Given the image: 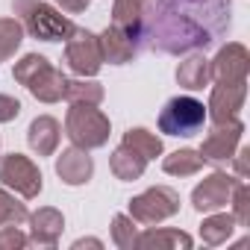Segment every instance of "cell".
I'll return each mask as SVG.
<instances>
[{
	"label": "cell",
	"instance_id": "obj_21",
	"mask_svg": "<svg viewBox=\"0 0 250 250\" xmlns=\"http://www.w3.org/2000/svg\"><path fill=\"white\" fill-rule=\"evenodd\" d=\"M177 85L186 88V91H200L212 83L209 77V59L200 53V50H191L180 65H177Z\"/></svg>",
	"mask_w": 250,
	"mask_h": 250
},
{
	"label": "cell",
	"instance_id": "obj_10",
	"mask_svg": "<svg viewBox=\"0 0 250 250\" xmlns=\"http://www.w3.org/2000/svg\"><path fill=\"white\" fill-rule=\"evenodd\" d=\"M238 186V177L227 174V171H215L209 177H203L194 191H191V206L203 215V212H215V209H224L232 197V188Z\"/></svg>",
	"mask_w": 250,
	"mask_h": 250
},
{
	"label": "cell",
	"instance_id": "obj_28",
	"mask_svg": "<svg viewBox=\"0 0 250 250\" xmlns=\"http://www.w3.org/2000/svg\"><path fill=\"white\" fill-rule=\"evenodd\" d=\"M112 241L121 247V250H136V241H139V221H133L130 215L118 212L112 218Z\"/></svg>",
	"mask_w": 250,
	"mask_h": 250
},
{
	"label": "cell",
	"instance_id": "obj_9",
	"mask_svg": "<svg viewBox=\"0 0 250 250\" xmlns=\"http://www.w3.org/2000/svg\"><path fill=\"white\" fill-rule=\"evenodd\" d=\"M241 136H244V124L238 118L232 121H224V124H215V127L206 133L203 145H200V156L206 165H215V168H224L232 153L238 150L241 145Z\"/></svg>",
	"mask_w": 250,
	"mask_h": 250
},
{
	"label": "cell",
	"instance_id": "obj_3",
	"mask_svg": "<svg viewBox=\"0 0 250 250\" xmlns=\"http://www.w3.org/2000/svg\"><path fill=\"white\" fill-rule=\"evenodd\" d=\"M112 124L109 118L88 103H71L68 115H65V136L71 139V145L83 147V150H97L109 142Z\"/></svg>",
	"mask_w": 250,
	"mask_h": 250
},
{
	"label": "cell",
	"instance_id": "obj_26",
	"mask_svg": "<svg viewBox=\"0 0 250 250\" xmlns=\"http://www.w3.org/2000/svg\"><path fill=\"white\" fill-rule=\"evenodd\" d=\"M21 42H24V24L18 18H0V62L12 59Z\"/></svg>",
	"mask_w": 250,
	"mask_h": 250
},
{
	"label": "cell",
	"instance_id": "obj_19",
	"mask_svg": "<svg viewBox=\"0 0 250 250\" xmlns=\"http://www.w3.org/2000/svg\"><path fill=\"white\" fill-rule=\"evenodd\" d=\"M109 168H112L115 180H121V183H133V180H142V177H145L147 159H145L139 150H133L130 145L121 142V145L112 150V156H109Z\"/></svg>",
	"mask_w": 250,
	"mask_h": 250
},
{
	"label": "cell",
	"instance_id": "obj_12",
	"mask_svg": "<svg viewBox=\"0 0 250 250\" xmlns=\"http://www.w3.org/2000/svg\"><path fill=\"white\" fill-rule=\"evenodd\" d=\"M244 97H247V80H241V83H215V88L209 94V103H206V118L212 124H224V121L238 118V112L244 106Z\"/></svg>",
	"mask_w": 250,
	"mask_h": 250
},
{
	"label": "cell",
	"instance_id": "obj_33",
	"mask_svg": "<svg viewBox=\"0 0 250 250\" xmlns=\"http://www.w3.org/2000/svg\"><path fill=\"white\" fill-rule=\"evenodd\" d=\"M247 156H250V147H241V145H238V150H235L232 159H229V162H235V177H238V180H247Z\"/></svg>",
	"mask_w": 250,
	"mask_h": 250
},
{
	"label": "cell",
	"instance_id": "obj_22",
	"mask_svg": "<svg viewBox=\"0 0 250 250\" xmlns=\"http://www.w3.org/2000/svg\"><path fill=\"white\" fill-rule=\"evenodd\" d=\"M235 218H232V212H212L209 218H203V224H200V241L203 244H209V247H218V244H224V241H229L232 238V232H235Z\"/></svg>",
	"mask_w": 250,
	"mask_h": 250
},
{
	"label": "cell",
	"instance_id": "obj_8",
	"mask_svg": "<svg viewBox=\"0 0 250 250\" xmlns=\"http://www.w3.org/2000/svg\"><path fill=\"white\" fill-rule=\"evenodd\" d=\"M65 62L77 77H97L103 68L97 36L85 27H74L65 39Z\"/></svg>",
	"mask_w": 250,
	"mask_h": 250
},
{
	"label": "cell",
	"instance_id": "obj_20",
	"mask_svg": "<svg viewBox=\"0 0 250 250\" xmlns=\"http://www.w3.org/2000/svg\"><path fill=\"white\" fill-rule=\"evenodd\" d=\"M194 238L183 229H174V227H150L145 232H139V241L136 247H145V250H191Z\"/></svg>",
	"mask_w": 250,
	"mask_h": 250
},
{
	"label": "cell",
	"instance_id": "obj_4",
	"mask_svg": "<svg viewBox=\"0 0 250 250\" xmlns=\"http://www.w3.org/2000/svg\"><path fill=\"white\" fill-rule=\"evenodd\" d=\"M203 124H206V106L188 94L171 97L159 112V133H165V136L191 139L203 130Z\"/></svg>",
	"mask_w": 250,
	"mask_h": 250
},
{
	"label": "cell",
	"instance_id": "obj_24",
	"mask_svg": "<svg viewBox=\"0 0 250 250\" xmlns=\"http://www.w3.org/2000/svg\"><path fill=\"white\" fill-rule=\"evenodd\" d=\"M106 97V88L94 80V77H77V80H65V100L68 103H88V106H100Z\"/></svg>",
	"mask_w": 250,
	"mask_h": 250
},
{
	"label": "cell",
	"instance_id": "obj_13",
	"mask_svg": "<svg viewBox=\"0 0 250 250\" xmlns=\"http://www.w3.org/2000/svg\"><path fill=\"white\" fill-rule=\"evenodd\" d=\"M97 44H100L103 62H109V65H127L139 56V39L127 30L115 27V24L97 36Z\"/></svg>",
	"mask_w": 250,
	"mask_h": 250
},
{
	"label": "cell",
	"instance_id": "obj_5",
	"mask_svg": "<svg viewBox=\"0 0 250 250\" xmlns=\"http://www.w3.org/2000/svg\"><path fill=\"white\" fill-rule=\"evenodd\" d=\"M153 6L191 18L194 24L209 30L212 39L229 30V0H153Z\"/></svg>",
	"mask_w": 250,
	"mask_h": 250
},
{
	"label": "cell",
	"instance_id": "obj_7",
	"mask_svg": "<svg viewBox=\"0 0 250 250\" xmlns=\"http://www.w3.org/2000/svg\"><path fill=\"white\" fill-rule=\"evenodd\" d=\"M0 183L12 188L15 194H21L24 200H36L44 188V177H42L39 165L24 153L0 156Z\"/></svg>",
	"mask_w": 250,
	"mask_h": 250
},
{
	"label": "cell",
	"instance_id": "obj_31",
	"mask_svg": "<svg viewBox=\"0 0 250 250\" xmlns=\"http://www.w3.org/2000/svg\"><path fill=\"white\" fill-rule=\"evenodd\" d=\"M21 115V100L12 94H0V124H9Z\"/></svg>",
	"mask_w": 250,
	"mask_h": 250
},
{
	"label": "cell",
	"instance_id": "obj_25",
	"mask_svg": "<svg viewBox=\"0 0 250 250\" xmlns=\"http://www.w3.org/2000/svg\"><path fill=\"white\" fill-rule=\"evenodd\" d=\"M124 145H130L133 150H139V153H142L147 162L165 153V147H162V139H159L156 133L145 130V127H130L127 133H124Z\"/></svg>",
	"mask_w": 250,
	"mask_h": 250
},
{
	"label": "cell",
	"instance_id": "obj_15",
	"mask_svg": "<svg viewBox=\"0 0 250 250\" xmlns=\"http://www.w3.org/2000/svg\"><path fill=\"white\" fill-rule=\"evenodd\" d=\"M27 224H30V244L39 247H56L65 232V218L53 206H42L39 212H30Z\"/></svg>",
	"mask_w": 250,
	"mask_h": 250
},
{
	"label": "cell",
	"instance_id": "obj_6",
	"mask_svg": "<svg viewBox=\"0 0 250 250\" xmlns=\"http://www.w3.org/2000/svg\"><path fill=\"white\" fill-rule=\"evenodd\" d=\"M180 212V191L171 186H150L147 191L136 194L130 200V218L142 227H156Z\"/></svg>",
	"mask_w": 250,
	"mask_h": 250
},
{
	"label": "cell",
	"instance_id": "obj_32",
	"mask_svg": "<svg viewBox=\"0 0 250 250\" xmlns=\"http://www.w3.org/2000/svg\"><path fill=\"white\" fill-rule=\"evenodd\" d=\"M53 3H56V9L65 12V15H83V12L88 9L91 0H53Z\"/></svg>",
	"mask_w": 250,
	"mask_h": 250
},
{
	"label": "cell",
	"instance_id": "obj_29",
	"mask_svg": "<svg viewBox=\"0 0 250 250\" xmlns=\"http://www.w3.org/2000/svg\"><path fill=\"white\" fill-rule=\"evenodd\" d=\"M232 218L238 227H250V188H247V180H238V186L232 188Z\"/></svg>",
	"mask_w": 250,
	"mask_h": 250
},
{
	"label": "cell",
	"instance_id": "obj_27",
	"mask_svg": "<svg viewBox=\"0 0 250 250\" xmlns=\"http://www.w3.org/2000/svg\"><path fill=\"white\" fill-rule=\"evenodd\" d=\"M27 218H30V209L6 186H0V227H6V224L21 227V224H27Z\"/></svg>",
	"mask_w": 250,
	"mask_h": 250
},
{
	"label": "cell",
	"instance_id": "obj_30",
	"mask_svg": "<svg viewBox=\"0 0 250 250\" xmlns=\"http://www.w3.org/2000/svg\"><path fill=\"white\" fill-rule=\"evenodd\" d=\"M30 244V235H24L15 224L0 227V250H24Z\"/></svg>",
	"mask_w": 250,
	"mask_h": 250
},
{
	"label": "cell",
	"instance_id": "obj_34",
	"mask_svg": "<svg viewBox=\"0 0 250 250\" xmlns=\"http://www.w3.org/2000/svg\"><path fill=\"white\" fill-rule=\"evenodd\" d=\"M71 247H74V250H80V247H103V241H100V238H77Z\"/></svg>",
	"mask_w": 250,
	"mask_h": 250
},
{
	"label": "cell",
	"instance_id": "obj_11",
	"mask_svg": "<svg viewBox=\"0 0 250 250\" xmlns=\"http://www.w3.org/2000/svg\"><path fill=\"white\" fill-rule=\"evenodd\" d=\"M250 74V53L241 42H227L215 59H209V77L215 83H241Z\"/></svg>",
	"mask_w": 250,
	"mask_h": 250
},
{
	"label": "cell",
	"instance_id": "obj_23",
	"mask_svg": "<svg viewBox=\"0 0 250 250\" xmlns=\"http://www.w3.org/2000/svg\"><path fill=\"white\" fill-rule=\"evenodd\" d=\"M203 165L206 162H203L200 150H194V147H180L162 159V171L171 177H194L203 171Z\"/></svg>",
	"mask_w": 250,
	"mask_h": 250
},
{
	"label": "cell",
	"instance_id": "obj_2",
	"mask_svg": "<svg viewBox=\"0 0 250 250\" xmlns=\"http://www.w3.org/2000/svg\"><path fill=\"white\" fill-rule=\"evenodd\" d=\"M12 12L24 24V33L39 42H65L74 30L71 18L44 0H12Z\"/></svg>",
	"mask_w": 250,
	"mask_h": 250
},
{
	"label": "cell",
	"instance_id": "obj_18",
	"mask_svg": "<svg viewBox=\"0 0 250 250\" xmlns=\"http://www.w3.org/2000/svg\"><path fill=\"white\" fill-rule=\"evenodd\" d=\"M65 74L59 71V68H53L50 62L47 65H42L33 77H30V83L24 85L36 100H42V103H59L62 97H65Z\"/></svg>",
	"mask_w": 250,
	"mask_h": 250
},
{
	"label": "cell",
	"instance_id": "obj_1",
	"mask_svg": "<svg viewBox=\"0 0 250 250\" xmlns=\"http://www.w3.org/2000/svg\"><path fill=\"white\" fill-rule=\"evenodd\" d=\"M147 39H150L153 50L168 53V56H183V53H191V50H206L215 42L209 36V30H203L191 18L180 15V12H171V9H159V6H153Z\"/></svg>",
	"mask_w": 250,
	"mask_h": 250
},
{
	"label": "cell",
	"instance_id": "obj_17",
	"mask_svg": "<svg viewBox=\"0 0 250 250\" xmlns=\"http://www.w3.org/2000/svg\"><path fill=\"white\" fill-rule=\"evenodd\" d=\"M59 139H62V124L50 115L33 118V124L27 127V145L39 156H53L59 150Z\"/></svg>",
	"mask_w": 250,
	"mask_h": 250
},
{
	"label": "cell",
	"instance_id": "obj_14",
	"mask_svg": "<svg viewBox=\"0 0 250 250\" xmlns=\"http://www.w3.org/2000/svg\"><path fill=\"white\" fill-rule=\"evenodd\" d=\"M56 177L65 186H85L94 177V159L88 156V150L71 145L56 156Z\"/></svg>",
	"mask_w": 250,
	"mask_h": 250
},
{
	"label": "cell",
	"instance_id": "obj_16",
	"mask_svg": "<svg viewBox=\"0 0 250 250\" xmlns=\"http://www.w3.org/2000/svg\"><path fill=\"white\" fill-rule=\"evenodd\" d=\"M147 18H153V0H115L112 3V24L133 33L136 39L145 36Z\"/></svg>",
	"mask_w": 250,
	"mask_h": 250
}]
</instances>
